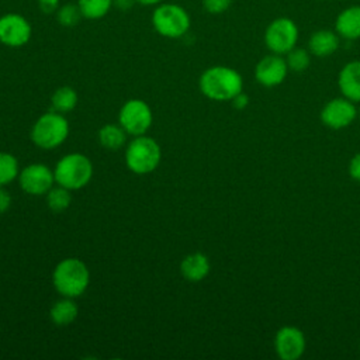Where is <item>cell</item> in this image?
Here are the masks:
<instances>
[{"instance_id":"4fadbf2b","label":"cell","mask_w":360,"mask_h":360,"mask_svg":"<svg viewBox=\"0 0 360 360\" xmlns=\"http://www.w3.org/2000/svg\"><path fill=\"white\" fill-rule=\"evenodd\" d=\"M288 66L283 55L270 53L263 56L255 66V79L264 87H276L284 82Z\"/></svg>"},{"instance_id":"d6a6232c","label":"cell","mask_w":360,"mask_h":360,"mask_svg":"<svg viewBox=\"0 0 360 360\" xmlns=\"http://www.w3.org/2000/svg\"><path fill=\"white\" fill-rule=\"evenodd\" d=\"M357 117H359V120H360V107L357 108Z\"/></svg>"},{"instance_id":"f1b7e54d","label":"cell","mask_w":360,"mask_h":360,"mask_svg":"<svg viewBox=\"0 0 360 360\" xmlns=\"http://www.w3.org/2000/svg\"><path fill=\"white\" fill-rule=\"evenodd\" d=\"M11 207V195L4 188V186H0V214H4Z\"/></svg>"},{"instance_id":"9a60e30c","label":"cell","mask_w":360,"mask_h":360,"mask_svg":"<svg viewBox=\"0 0 360 360\" xmlns=\"http://www.w3.org/2000/svg\"><path fill=\"white\" fill-rule=\"evenodd\" d=\"M211 270V263L207 255L201 252H194L183 257L180 263V273L181 276L191 281V283H198L204 280Z\"/></svg>"},{"instance_id":"8fae6325","label":"cell","mask_w":360,"mask_h":360,"mask_svg":"<svg viewBox=\"0 0 360 360\" xmlns=\"http://www.w3.org/2000/svg\"><path fill=\"white\" fill-rule=\"evenodd\" d=\"M319 117L325 127L330 129H343L356 120L357 108L349 98L335 97L322 107Z\"/></svg>"},{"instance_id":"83f0119b","label":"cell","mask_w":360,"mask_h":360,"mask_svg":"<svg viewBox=\"0 0 360 360\" xmlns=\"http://www.w3.org/2000/svg\"><path fill=\"white\" fill-rule=\"evenodd\" d=\"M38 8L44 14L56 13V10L59 8V0H38Z\"/></svg>"},{"instance_id":"ac0fdd59","label":"cell","mask_w":360,"mask_h":360,"mask_svg":"<svg viewBox=\"0 0 360 360\" xmlns=\"http://www.w3.org/2000/svg\"><path fill=\"white\" fill-rule=\"evenodd\" d=\"M77 305L75 304L73 298L63 297L62 300H58L49 311L51 321L58 326H66L72 323L77 318Z\"/></svg>"},{"instance_id":"9c48e42d","label":"cell","mask_w":360,"mask_h":360,"mask_svg":"<svg viewBox=\"0 0 360 360\" xmlns=\"http://www.w3.org/2000/svg\"><path fill=\"white\" fill-rule=\"evenodd\" d=\"M20 187L31 195L46 194L55 183L53 170L44 163H32L25 166L18 174Z\"/></svg>"},{"instance_id":"4dcf8cb0","label":"cell","mask_w":360,"mask_h":360,"mask_svg":"<svg viewBox=\"0 0 360 360\" xmlns=\"http://www.w3.org/2000/svg\"><path fill=\"white\" fill-rule=\"evenodd\" d=\"M134 3H136V0H114V6L120 10H129Z\"/></svg>"},{"instance_id":"e0dca14e","label":"cell","mask_w":360,"mask_h":360,"mask_svg":"<svg viewBox=\"0 0 360 360\" xmlns=\"http://www.w3.org/2000/svg\"><path fill=\"white\" fill-rule=\"evenodd\" d=\"M339 48V35L330 30H318L312 32L308 41L309 53L318 58H326L335 53Z\"/></svg>"},{"instance_id":"ba28073f","label":"cell","mask_w":360,"mask_h":360,"mask_svg":"<svg viewBox=\"0 0 360 360\" xmlns=\"http://www.w3.org/2000/svg\"><path fill=\"white\" fill-rule=\"evenodd\" d=\"M118 121L127 134L138 136L145 135L150 128L153 115L148 103L139 98H131L122 104L118 112Z\"/></svg>"},{"instance_id":"ffe728a7","label":"cell","mask_w":360,"mask_h":360,"mask_svg":"<svg viewBox=\"0 0 360 360\" xmlns=\"http://www.w3.org/2000/svg\"><path fill=\"white\" fill-rule=\"evenodd\" d=\"M51 103H52L53 111L65 114V112L72 111L76 107L77 94L72 87L62 86L53 91V94L51 97Z\"/></svg>"},{"instance_id":"d4e9b609","label":"cell","mask_w":360,"mask_h":360,"mask_svg":"<svg viewBox=\"0 0 360 360\" xmlns=\"http://www.w3.org/2000/svg\"><path fill=\"white\" fill-rule=\"evenodd\" d=\"M82 17L83 15L79 6L73 3H66L63 6H59V8L56 10V21L62 27H68V28L75 27Z\"/></svg>"},{"instance_id":"5b68a950","label":"cell","mask_w":360,"mask_h":360,"mask_svg":"<svg viewBox=\"0 0 360 360\" xmlns=\"http://www.w3.org/2000/svg\"><path fill=\"white\" fill-rule=\"evenodd\" d=\"M69 135V122L62 112L52 111L42 114L31 129V141L41 149H55Z\"/></svg>"},{"instance_id":"30bf717a","label":"cell","mask_w":360,"mask_h":360,"mask_svg":"<svg viewBox=\"0 0 360 360\" xmlns=\"http://www.w3.org/2000/svg\"><path fill=\"white\" fill-rule=\"evenodd\" d=\"M32 34L30 21L17 13H7L0 17V42L10 48L25 45Z\"/></svg>"},{"instance_id":"7c38bea8","label":"cell","mask_w":360,"mask_h":360,"mask_svg":"<svg viewBox=\"0 0 360 360\" xmlns=\"http://www.w3.org/2000/svg\"><path fill=\"white\" fill-rule=\"evenodd\" d=\"M307 340L304 332L291 325H285L276 332L274 350L281 360H297L305 352Z\"/></svg>"},{"instance_id":"7402d4cb","label":"cell","mask_w":360,"mask_h":360,"mask_svg":"<svg viewBox=\"0 0 360 360\" xmlns=\"http://www.w3.org/2000/svg\"><path fill=\"white\" fill-rule=\"evenodd\" d=\"M45 195H46V205L53 212H63L65 210L69 208L72 202L70 190L59 184L56 187H52Z\"/></svg>"},{"instance_id":"277c9868","label":"cell","mask_w":360,"mask_h":360,"mask_svg":"<svg viewBox=\"0 0 360 360\" xmlns=\"http://www.w3.org/2000/svg\"><path fill=\"white\" fill-rule=\"evenodd\" d=\"M162 150L159 143L145 135L135 136L125 149V165L136 174L152 173L160 163Z\"/></svg>"},{"instance_id":"4316f807","label":"cell","mask_w":360,"mask_h":360,"mask_svg":"<svg viewBox=\"0 0 360 360\" xmlns=\"http://www.w3.org/2000/svg\"><path fill=\"white\" fill-rule=\"evenodd\" d=\"M349 174L353 180L359 181L360 183V152L356 153L352 160L349 162Z\"/></svg>"},{"instance_id":"2e32d148","label":"cell","mask_w":360,"mask_h":360,"mask_svg":"<svg viewBox=\"0 0 360 360\" xmlns=\"http://www.w3.org/2000/svg\"><path fill=\"white\" fill-rule=\"evenodd\" d=\"M335 31L345 39L360 38V6H350L340 11L335 21Z\"/></svg>"},{"instance_id":"603a6c76","label":"cell","mask_w":360,"mask_h":360,"mask_svg":"<svg viewBox=\"0 0 360 360\" xmlns=\"http://www.w3.org/2000/svg\"><path fill=\"white\" fill-rule=\"evenodd\" d=\"M20 174L18 160L8 152H0V186H7Z\"/></svg>"},{"instance_id":"5bb4252c","label":"cell","mask_w":360,"mask_h":360,"mask_svg":"<svg viewBox=\"0 0 360 360\" xmlns=\"http://www.w3.org/2000/svg\"><path fill=\"white\" fill-rule=\"evenodd\" d=\"M338 86L343 97L360 103V60H352L340 69Z\"/></svg>"},{"instance_id":"7a4b0ae2","label":"cell","mask_w":360,"mask_h":360,"mask_svg":"<svg viewBox=\"0 0 360 360\" xmlns=\"http://www.w3.org/2000/svg\"><path fill=\"white\" fill-rule=\"evenodd\" d=\"M52 283L62 297L76 298L87 290L90 271L80 259L68 257L60 260L53 269Z\"/></svg>"},{"instance_id":"52a82bcc","label":"cell","mask_w":360,"mask_h":360,"mask_svg":"<svg viewBox=\"0 0 360 360\" xmlns=\"http://www.w3.org/2000/svg\"><path fill=\"white\" fill-rule=\"evenodd\" d=\"M298 41V27L288 17L273 20L264 31V44L271 53L285 55L295 48Z\"/></svg>"},{"instance_id":"3957f363","label":"cell","mask_w":360,"mask_h":360,"mask_svg":"<svg viewBox=\"0 0 360 360\" xmlns=\"http://www.w3.org/2000/svg\"><path fill=\"white\" fill-rule=\"evenodd\" d=\"M55 183L72 190L84 187L93 176V165L90 159L79 152L68 153L60 158L53 169Z\"/></svg>"},{"instance_id":"6da1fadb","label":"cell","mask_w":360,"mask_h":360,"mask_svg":"<svg viewBox=\"0 0 360 360\" xmlns=\"http://www.w3.org/2000/svg\"><path fill=\"white\" fill-rule=\"evenodd\" d=\"M201 93L214 101H231L243 90L240 73L229 66H211L198 80Z\"/></svg>"},{"instance_id":"1f68e13d","label":"cell","mask_w":360,"mask_h":360,"mask_svg":"<svg viewBox=\"0 0 360 360\" xmlns=\"http://www.w3.org/2000/svg\"><path fill=\"white\" fill-rule=\"evenodd\" d=\"M162 0H136V3L142 4V6H153V4H159Z\"/></svg>"},{"instance_id":"484cf974","label":"cell","mask_w":360,"mask_h":360,"mask_svg":"<svg viewBox=\"0 0 360 360\" xmlns=\"http://www.w3.org/2000/svg\"><path fill=\"white\" fill-rule=\"evenodd\" d=\"M232 0H202V7L210 14H221L226 11Z\"/></svg>"},{"instance_id":"44dd1931","label":"cell","mask_w":360,"mask_h":360,"mask_svg":"<svg viewBox=\"0 0 360 360\" xmlns=\"http://www.w3.org/2000/svg\"><path fill=\"white\" fill-rule=\"evenodd\" d=\"M82 15L87 20H100L111 10L114 0H77Z\"/></svg>"},{"instance_id":"8992f818","label":"cell","mask_w":360,"mask_h":360,"mask_svg":"<svg viewBox=\"0 0 360 360\" xmlns=\"http://www.w3.org/2000/svg\"><path fill=\"white\" fill-rule=\"evenodd\" d=\"M152 25L162 37L180 38L190 28V15L179 4L163 3L153 10Z\"/></svg>"},{"instance_id":"f546056e","label":"cell","mask_w":360,"mask_h":360,"mask_svg":"<svg viewBox=\"0 0 360 360\" xmlns=\"http://www.w3.org/2000/svg\"><path fill=\"white\" fill-rule=\"evenodd\" d=\"M231 103L236 110H243L249 104V97L243 91H240L231 100Z\"/></svg>"},{"instance_id":"d6986e66","label":"cell","mask_w":360,"mask_h":360,"mask_svg":"<svg viewBox=\"0 0 360 360\" xmlns=\"http://www.w3.org/2000/svg\"><path fill=\"white\" fill-rule=\"evenodd\" d=\"M127 131L121 125L107 124L98 131V141L103 148L108 150H117L127 142Z\"/></svg>"},{"instance_id":"cb8c5ba5","label":"cell","mask_w":360,"mask_h":360,"mask_svg":"<svg viewBox=\"0 0 360 360\" xmlns=\"http://www.w3.org/2000/svg\"><path fill=\"white\" fill-rule=\"evenodd\" d=\"M285 62H287L288 70L301 73L309 68L311 56L307 49L295 46L288 53H285Z\"/></svg>"}]
</instances>
